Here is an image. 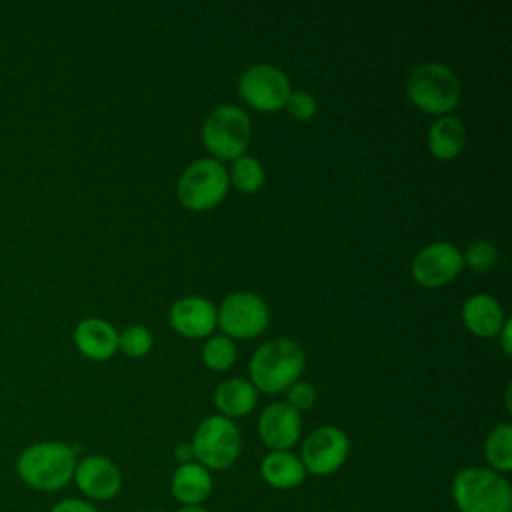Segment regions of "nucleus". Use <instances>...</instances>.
Listing matches in <instances>:
<instances>
[{
  "label": "nucleus",
  "mask_w": 512,
  "mask_h": 512,
  "mask_svg": "<svg viewBox=\"0 0 512 512\" xmlns=\"http://www.w3.org/2000/svg\"><path fill=\"white\" fill-rule=\"evenodd\" d=\"M76 450L60 440H44L26 446L16 458L18 478L32 490L56 492L72 482Z\"/></svg>",
  "instance_id": "1"
},
{
  "label": "nucleus",
  "mask_w": 512,
  "mask_h": 512,
  "mask_svg": "<svg viewBox=\"0 0 512 512\" xmlns=\"http://www.w3.org/2000/svg\"><path fill=\"white\" fill-rule=\"evenodd\" d=\"M304 362V350L298 342L288 338L268 340L250 358V382L268 394L284 392L298 380Z\"/></svg>",
  "instance_id": "2"
},
{
  "label": "nucleus",
  "mask_w": 512,
  "mask_h": 512,
  "mask_svg": "<svg viewBox=\"0 0 512 512\" xmlns=\"http://www.w3.org/2000/svg\"><path fill=\"white\" fill-rule=\"evenodd\" d=\"M458 512H512V488L504 474L484 466H466L452 478Z\"/></svg>",
  "instance_id": "3"
},
{
  "label": "nucleus",
  "mask_w": 512,
  "mask_h": 512,
  "mask_svg": "<svg viewBox=\"0 0 512 512\" xmlns=\"http://www.w3.org/2000/svg\"><path fill=\"white\" fill-rule=\"evenodd\" d=\"M406 92L410 102L420 110L446 116L460 102V80L448 66L424 62L410 72Z\"/></svg>",
  "instance_id": "4"
},
{
  "label": "nucleus",
  "mask_w": 512,
  "mask_h": 512,
  "mask_svg": "<svg viewBox=\"0 0 512 512\" xmlns=\"http://www.w3.org/2000/svg\"><path fill=\"white\" fill-rule=\"evenodd\" d=\"M250 130V118L240 106L222 104L206 116L202 124V140L214 160H236L248 146Z\"/></svg>",
  "instance_id": "5"
},
{
  "label": "nucleus",
  "mask_w": 512,
  "mask_h": 512,
  "mask_svg": "<svg viewBox=\"0 0 512 512\" xmlns=\"http://www.w3.org/2000/svg\"><path fill=\"white\" fill-rule=\"evenodd\" d=\"M190 444L198 464L208 470H226L240 456L242 436L230 418L218 414L208 416L198 424Z\"/></svg>",
  "instance_id": "6"
},
{
  "label": "nucleus",
  "mask_w": 512,
  "mask_h": 512,
  "mask_svg": "<svg viewBox=\"0 0 512 512\" xmlns=\"http://www.w3.org/2000/svg\"><path fill=\"white\" fill-rule=\"evenodd\" d=\"M228 170L220 160L198 158L192 162L178 180V200L196 212L214 208L228 192Z\"/></svg>",
  "instance_id": "7"
},
{
  "label": "nucleus",
  "mask_w": 512,
  "mask_h": 512,
  "mask_svg": "<svg viewBox=\"0 0 512 512\" xmlns=\"http://www.w3.org/2000/svg\"><path fill=\"white\" fill-rule=\"evenodd\" d=\"M270 320L268 304L254 292H232L216 310V324L228 338H254L266 330Z\"/></svg>",
  "instance_id": "8"
},
{
  "label": "nucleus",
  "mask_w": 512,
  "mask_h": 512,
  "mask_svg": "<svg viewBox=\"0 0 512 512\" xmlns=\"http://www.w3.org/2000/svg\"><path fill=\"white\" fill-rule=\"evenodd\" d=\"M238 92L252 108L272 112L286 106L292 88L288 76L278 66L254 64L240 76Z\"/></svg>",
  "instance_id": "9"
},
{
  "label": "nucleus",
  "mask_w": 512,
  "mask_h": 512,
  "mask_svg": "<svg viewBox=\"0 0 512 512\" xmlns=\"http://www.w3.org/2000/svg\"><path fill=\"white\" fill-rule=\"evenodd\" d=\"M350 454V440L336 426L314 428L302 444L300 462L314 476H330L342 468Z\"/></svg>",
  "instance_id": "10"
},
{
  "label": "nucleus",
  "mask_w": 512,
  "mask_h": 512,
  "mask_svg": "<svg viewBox=\"0 0 512 512\" xmlns=\"http://www.w3.org/2000/svg\"><path fill=\"white\" fill-rule=\"evenodd\" d=\"M464 266L462 252L450 242H432L412 260V276L426 288H438L458 276Z\"/></svg>",
  "instance_id": "11"
},
{
  "label": "nucleus",
  "mask_w": 512,
  "mask_h": 512,
  "mask_svg": "<svg viewBox=\"0 0 512 512\" xmlns=\"http://www.w3.org/2000/svg\"><path fill=\"white\" fill-rule=\"evenodd\" d=\"M72 480L88 500H110L122 488L118 466L102 454H90L76 460Z\"/></svg>",
  "instance_id": "12"
},
{
  "label": "nucleus",
  "mask_w": 512,
  "mask_h": 512,
  "mask_svg": "<svg viewBox=\"0 0 512 512\" xmlns=\"http://www.w3.org/2000/svg\"><path fill=\"white\" fill-rule=\"evenodd\" d=\"M258 432L270 450H288L300 440L302 434L300 412L286 402H274L260 414Z\"/></svg>",
  "instance_id": "13"
},
{
  "label": "nucleus",
  "mask_w": 512,
  "mask_h": 512,
  "mask_svg": "<svg viewBox=\"0 0 512 512\" xmlns=\"http://www.w3.org/2000/svg\"><path fill=\"white\" fill-rule=\"evenodd\" d=\"M168 320L178 334L186 338H204L216 326V308L202 296H184L172 304Z\"/></svg>",
  "instance_id": "14"
},
{
  "label": "nucleus",
  "mask_w": 512,
  "mask_h": 512,
  "mask_svg": "<svg viewBox=\"0 0 512 512\" xmlns=\"http://www.w3.org/2000/svg\"><path fill=\"white\" fill-rule=\"evenodd\" d=\"M74 344L90 360H108L118 350V332L102 318H86L74 328Z\"/></svg>",
  "instance_id": "15"
},
{
  "label": "nucleus",
  "mask_w": 512,
  "mask_h": 512,
  "mask_svg": "<svg viewBox=\"0 0 512 512\" xmlns=\"http://www.w3.org/2000/svg\"><path fill=\"white\" fill-rule=\"evenodd\" d=\"M212 474L198 462L180 464L170 480L172 496L182 506H202L212 494Z\"/></svg>",
  "instance_id": "16"
},
{
  "label": "nucleus",
  "mask_w": 512,
  "mask_h": 512,
  "mask_svg": "<svg viewBox=\"0 0 512 512\" xmlns=\"http://www.w3.org/2000/svg\"><path fill=\"white\" fill-rule=\"evenodd\" d=\"M462 320L466 328L482 338H492L506 322L500 302L488 294H474L462 306Z\"/></svg>",
  "instance_id": "17"
},
{
  "label": "nucleus",
  "mask_w": 512,
  "mask_h": 512,
  "mask_svg": "<svg viewBox=\"0 0 512 512\" xmlns=\"http://www.w3.org/2000/svg\"><path fill=\"white\" fill-rule=\"evenodd\" d=\"M262 478L276 490H292L304 482L306 470L290 450H270L260 464Z\"/></svg>",
  "instance_id": "18"
},
{
  "label": "nucleus",
  "mask_w": 512,
  "mask_h": 512,
  "mask_svg": "<svg viewBox=\"0 0 512 512\" xmlns=\"http://www.w3.org/2000/svg\"><path fill=\"white\" fill-rule=\"evenodd\" d=\"M258 394L250 380L244 378H228L218 384L214 392V404L224 418H238L252 412L256 406Z\"/></svg>",
  "instance_id": "19"
},
{
  "label": "nucleus",
  "mask_w": 512,
  "mask_h": 512,
  "mask_svg": "<svg viewBox=\"0 0 512 512\" xmlns=\"http://www.w3.org/2000/svg\"><path fill=\"white\" fill-rule=\"evenodd\" d=\"M466 144V128L458 116H440L428 132V150L438 160H450L462 152Z\"/></svg>",
  "instance_id": "20"
},
{
  "label": "nucleus",
  "mask_w": 512,
  "mask_h": 512,
  "mask_svg": "<svg viewBox=\"0 0 512 512\" xmlns=\"http://www.w3.org/2000/svg\"><path fill=\"white\" fill-rule=\"evenodd\" d=\"M484 456L490 470L506 474L512 470V426L508 422L496 424L484 440Z\"/></svg>",
  "instance_id": "21"
},
{
  "label": "nucleus",
  "mask_w": 512,
  "mask_h": 512,
  "mask_svg": "<svg viewBox=\"0 0 512 512\" xmlns=\"http://www.w3.org/2000/svg\"><path fill=\"white\" fill-rule=\"evenodd\" d=\"M228 178L240 192L252 194V192L260 190L264 184V166L258 158L242 154L236 160H232Z\"/></svg>",
  "instance_id": "22"
},
{
  "label": "nucleus",
  "mask_w": 512,
  "mask_h": 512,
  "mask_svg": "<svg viewBox=\"0 0 512 512\" xmlns=\"http://www.w3.org/2000/svg\"><path fill=\"white\" fill-rule=\"evenodd\" d=\"M236 360V346L232 342V338L228 336H212L208 338V342L202 348V362L220 372V370H228Z\"/></svg>",
  "instance_id": "23"
},
{
  "label": "nucleus",
  "mask_w": 512,
  "mask_h": 512,
  "mask_svg": "<svg viewBox=\"0 0 512 512\" xmlns=\"http://www.w3.org/2000/svg\"><path fill=\"white\" fill-rule=\"evenodd\" d=\"M154 338L144 326H128L118 334V348L130 358H142L150 352Z\"/></svg>",
  "instance_id": "24"
},
{
  "label": "nucleus",
  "mask_w": 512,
  "mask_h": 512,
  "mask_svg": "<svg viewBox=\"0 0 512 512\" xmlns=\"http://www.w3.org/2000/svg\"><path fill=\"white\" fill-rule=\"evenodd\" d=\"M462 258H464L466 266L472 268L474 272H486L496 262V248L488 240H476L468 246V250H466V254H462Z\"/></svg>",
  "instance_id": "25"
},
{
  "label": "nucleus",
  "mask_w": 512,
  "mask_h": 512,
  "mask_svg": "<svg viewBox=\"0 0 512 512\" xmlns=\"http://www.w3.org/2000/svg\"><path fill=\"white\" fill-rule=\"evenodd\" d=\"M286 108H288L290 116H294L298 120H308V118H312L316 114L318 102H316V98L310 92L296 90V92L290 94V98L286 102Z\"/></svg>",
  "instance_id": "26"
},
{
  "label": "nucleus",
  "mask_w": 512,
  "mask_h": 512,
  "mask_svg": "<svg viewBox=\"0 0 512 512\" xmlns=\"http://www.w3.org/2000/svg\"><path fill=\"white\" fill-rule=\"evenodd\" d=\"M286 404L292 406L294 410H308L316 402V388L310 382H294L288 388L286 394Z\"/></svg>",
  "instance_id": "27"
},
{
  "label": "nucleus",
  "mask_w": 512,
  "mask_h": 512,
  "mask_svg": "<svg viewBox=\"0 0 512 512\" xmlns=\"http://www.w3.org/2000/svg\"><path fill=\"white\" fill-rule=\"evenodd\" d=\"M50 512H100L90 500H84V498H62L58 500Z\"/></svg>",
  "instance_id": "28"
},
{
  "label": "nucleus",
  "mask_w": 512,
  "mask_h": 512,
  "mask_svg": "<svg viewBox=\"0 0 512 512\" xmlns=\"http://www.w3.org/2000/svg\"><path fill=\"white\" fill-rule=\"evenodd\" d=\"M174 456L176 460H180V464H186V462H194V450H192V444L190 442H182L176 446L174 450Z\"/></svg>",
  "instance_id": "29"
},
{
  "label": "nucleus",
  "mask_w": 512,
  "mask_h": 512,
  "mask_svg": "<svg viewBox=\"0 0 512 512\" xmlns=\"http://www.w3.org/2000/svg\"><path fill=\"white\" fill-rule=\"evenodd\" d=\"M498 334H502V350H504V354L510 356L512 346H510V322H508V320L502 324V328H500Z\"/></svg>",
  "instance_id": "30"
},
{
  "label": "nucleus",
  "mask_w": 512,
  "mask_h": 512,
  "mask_svg": "<svg viewBox=\"0 0 512 512\" xmlns=\"http://www.w3.org/2000/svg\"><path fill=\"white\" fill-rule=\"evenodd\" d=\"M176 512H208L204 506H182Z\"/></svg>",
  "instance_id": "31"
}]
</instances>
